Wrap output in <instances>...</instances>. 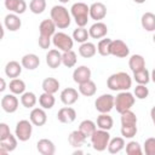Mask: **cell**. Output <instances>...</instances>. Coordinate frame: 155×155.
I'll list each match as a JSON object with an SVG mask.
<instances>
[{
  "label": "cell",
  "mask_w": 155,
  "mask_h": 155,
  "mask_svg": "<svg viewBox=\"0 0 155 155\" xmlns=\"http://www.w3.org/2000/svg\"><path fill=\"white\" fill-rule=\"evenodd\" d=\"M107 86L111 91H128L132 86V79L125 71L114 73L108 78Z\"/></svg>",
  "instance_id": "cell-1"
},
{
  "label": "cell",
  "mask_w": 155,
  "mask_h": 155,
  "mask_svg": "<svg viewBox=\"0 0 155 155\" xmlns=\"http://www.w3.org/2000/svg\"><path fill=\"white\" fill-rule=\"evenodd\" d=\"M51 19L54 22L58 29H65L70 25L71 18L68 10L62 5H56L51 8Z\"/></svg>",
  "instance_id": "cell-2"
},
{
  "label": "cell",
  "mask_w": 155,
  "mask_h": 155,
  "mask_svg": "<svg viewBox=\"0 0 155 155\" xmlns=\"http://www.w3.org/2000/svg\"><path fill=\"white\" fill-rule=\"evenodd\" d=\"M70 15L73 16L78 27H85L90 17V6L85 2H75L70 7Z\"/></svg>",
  "instance_id": "cell-3"
},
{
  "label": "cell",
  "mask_w": 155,
  "mask_h": 155,
  "mask_svg": "<svg viewBox=\"0 0 155 155\" xmlns=\"http://www.w3.org/2000/svg\"><path fill=\"white\" fill-rule=\"evenodd\" d=\"M136 102V98H134V94H132L131 92L128 91H120V93L115 97V104H114V108L116 109L117 113H124L128 109H131L133 107Z\"/></svg>",
  "instance_id": "cell-4"
},
{
  "label": "cell",
  "mask_w": 155,
  "mask_h": 155,
  "mask_svg": "<svg viewBox=\"0 0 155 155\" xmlns=\"http://www.w3.org/2000/svg\"><path fill=\"white\" fill-rule=\"evenodd\" d=\"M91 144L94 150L97 151H104L108 148V144L110 142V134L107 130H96L94 133L90 137Z\"/></svg>",
  "instance_id": "cell-5"
},
{
  "label": "cell",
  "mask_w": 155,
  "mask_h": 155,
  "mask_svg": "<svg viewBox=\"0 0 155 155\" xmlns=\"http://www.w3.org/2000/svg\"><path fill=\"white\" fill-rule=\"evenodd\" d=\"M52 42L56 48L65 52V51H70L73 48L74 39L63 31H58L52 36Z\"/></svg>",
  "instance_id": "cell-6"
},
{
  "label": "cell",
  "mask_w": 155,
  "mask_h": 155,
  "mask_svg": "<svg viewBox=\"0 0 155 155\" xmlns=\"http://www.w3.org/2000/svg\"><path fill=\"white\" fill-rule=\"evenodd\" d=\"M33 132V124L29 120H19L16 124L15 134L21 142H27L31 137Z\"/></svg>",
  "instance_id": "cell-7"
},
{
  "label": "cell",
  "mask_w": 155,
  "mask_h": 155,
  "mask_svg": "<svg viewBox=\"0 0 155 155\" xmlns=\"http://www.w3.org/2000/svg\"><path fill=\"white\" fill-rule=\"evenodd\" d=\"M114 104H115V97L109 93H104L97 97L94 102V108L98 113H109L114 108Z\"/></svg>",
  "instance_id": "cell-8"
},
{
  "label": "cell",
  "mask_w": 155,
  "mask_h": 155,
  "mask_svg": "<svg viewBox=\"0 0 155 155\" xmlns=\"http://www.w3.org/2000/svg\"><path fill=\"white\" fill-rule=\"evenodd\" d=\"M110 54L119 57V58H125L130 54V48L126 45V42H124L120 39L116 40H111V46H110Z\"/></svg>",
  "instance_id": "cell-9"
},
{
  "label": "cell",
  "mask_w": 155,
  "mask_h": 155,
  "mask_svg": "<svg viewBox=\"0 0 155 155\" xmlns=\"http://www.w3.org/2000/svg\"><path fill=\"white\" fill-rule=\"evenodd\" d=\"M18 98L16 97V94L13 93H8V94H5L2 98H1V108L4 111L8 113V114H12L15 113L17 109H18Z\"/></svg>",
  "instance_id": "cell-10"
},
{
  "label": "cell",
  "mask_w": 155,
  "mask_h": 155,
  "mask_svg": "<svg viewBox=\"0 0 155 155\" xmlns=\"http://www.w3.org/2000/svg\"><path fill=\"white\" fill-rule=\"evenodd\" d=\"M57 119L62 124H71L76 119V111L71 107L61 108L57 113Z\"/></svg>",
  "instance_id": "cell-11"
},
{
  "label": "cell",
  "mask_w": 155,
  "mask_h": 155,
  "mask_svg": "<svg viewBox=\"0 0 155 155\" xmlns=\"http://www.w3.org/2000/svg\"><path fill=\"white\" fill-rule=\"evenodd\" d=\"M73 80L76 84H82L91 80V69L86 65H80L73 71Z\"/></svg>",
  "instance_id": "cell-12"
},
{
  "label": "cell",
  "mask_w": 155,
  "mask_h": 155,
  "mask_svg": "<svg viewBox=\"0 0 155 155\" xmlns=\"http://www.w3.org/2000/svg\"><path fill=\"white\" fill-rule=\"evenodd\" d=\"M29 119L34 126H44L47 121V115L44 108H34L30 111Z\"/></svg>",
  "instance_id": "cell-13"
},
{
  "label": "cell",
  "mask_w": 155,
  "mask_h": 155,
  "mask_svg": "<svg viewBox=\"0 0 155 155\" xmlns=\"http://www.w3.org/2000/svg\"><path fill=\"white\" fill-rule=\"evenodd\" d=\"M107 16V6L103 2H93L90 6V17L97 22Z\"/></svg>",
  "instance_id": "cell-14"
},
{
  "label": "cell",
  "mask_w": 155,
  "mask_h": 155,
  "mask_svg": "<svg viewBox=\"0 0 155 155\" xmlns=\"http://www.w3.org/2000/svg\"><path fill=\"white\" fill-rule=\"evenodd\" d=\"M79 93H80V92H78L75 88H73V87H67V88H64V90L61 92V101H62V103L65 104V105H71V104H74V103L78 102V99H79Z\"/></svg>",
  "instance_id": "cell-15"
},
{
  "label": "cell",
  "mask_w": 155,
  "mask_h": 155,
  "mask_svg": "<svg viewBox=\"0 0 155 155\" xmlns=\"http://www.w3.org/2000/svg\"><path fill=\"white\" fill-rule=\"evenodd\" d=\"M88 33H90V36L92 39H102V38H104L108 34V27H107L105 23L99 21V22L93 23L90 27Z\"/></svg>",
  "instance_id": "cell-16"
},
{
  "label": "cell",
  "mask_w": 155,
  "mask_h": 155,
  "mask_svg": "<svg viewBox=\"0 0 155 155\" xmlns=\"http://www.w3.org/2000/svg\"><path fill=\"white\" fill-rule=\"evenodd\" d=\"M17 137L16 134H10L7 138L0 140V154L5 155L7 153H11L16 148H17Z\"/></svg>",
  "instance_id": "cell-17"
},
{
  "label": "cell",
  "mask_w": 155,
  "mask_h": 155,
  "mask_svg": "<svg viewBox=\"0 0 155 155\" xmlns=\"http://www.w3.org/2000/svg\"><path fill=\"white\" fill-rule=\"evenodd\" d=\"M5 7L10 12L22 15L27 10V2L24 0H5Z\"/></svg>",
  "instance_id": "cell-18"
},
{
  "label": "cell",
  "mask_w": 155,
  "mask_h": 155,
  "mask_svg": "<svg viewBox=\"0 0 155 155\" xmlns=\"http://www.w3.org/2000/svg\"><path fill=\"white\" fill-rule=\"evenodd\" d=\"M56 24L50 18V19H44L40 25H39V31L41 36H46V38H52L56 34Z\"/></svg>",
  "instance_id": "cell-19"
},
{
  "label": "cell",
  "mask_w": 155,
  "mask_h": 155,
  "mask_svg": "<svg viewBox=\"0 0 155 155\" xmlns=\"http://www.w3.org/2000/svg\"><path fill=\"white\" fill-rule=\"evenodd\" d=\"M4 24L6 27L7 30L10 31H17L21 25H22V21L19 19L18 15L17 13H8L5 16V19H4Z\"/></svg>",
  "instance_id": "cell-20"
},
{
  "label": "cell",
  "mask_w": 155,
  "mask_h": 155,
  "mask_svg": "<svg viewBox=\"0 0 155 155\" xmlns=\"http://www.w3.org/2000/svg\"><path fill=\"white\" fill-rule=\"evenodd\" d=\"M46 64L52 69L58 68L62 64V53L56 48L50 50L46 54Z\"/></svg>",
  "instance_id": "cell-21"
},
{
  "label": "cell",
  "mask_w": 155,
  "mask_h": 155,
  "mask_svg": "<svg viewBox=\"0 0 155 155\" xmlns=\"http://www.w3.org/2000/svg\"><path fill=\"white\" fill-rule=\"evenodd\" d=\"M21 64L28 70H34L40 65V58L35 53H27L22 57Z\"/></svg>",
  "instance_id": "cell-22"
},
{
  "label": "cell",
  "mask_w": 155,
  "mask_h": 155,
  "mask_svg": "<svg viewBox=\"0 0 155 155\" xmlns=\"http://www.w3.org/2000/svg\"><path fill=\"white\" fill-rule=\"evenodd\" d=\"M36 149L42 155H53L54 151H56V147H54L53 142L47 139V138L40 139L36 144Z\"/></svg>",
  "instance_id": "cell-23"
},
{
  "label": "cell",
  "mask_w": 155,
  "mask_h": 155,
  "mask_svg": "<svg viewBox=\"0 0 155 155\" xmlns=\"http://www.w3.org/2000/svg\"><path fill=\"white\" fill-rule=\"evenodd\" d=\"M86 139H87V137L80 130H75L68 136V142L74 148H81L86 143Z\"/></svg>",
  "instance_id": "cell-24"
},
{
  "label": "cell",
  "mask_w": 155,
  "mask_h": 155,
  "mask_svg": "<svg viewBox=\"0 0 155 155\" xmlns=\"http://www.w3.org/2000/svg\"><path fill=\"white\" fill-rule=\"evenodd\" d=\"M22 68H23V65L19 64L17 61H10L5 65V74H6V76L12 78V79L18 78L22 73Z\"/></svg>",
  "instance_id": "cell-25"
},
{
  "label": "cell",
  "mask_w": 155,
  "mask_h": 155,
  "mask_svg": "<svg viewBox=\"0 0 155 155\" xmlns=\"http://www.w3.org/2000/svg\"><path fill=\"white\" fill-rule=\"evenodd\" d=\"M114 125V120L113 117L108 114V113H101L97 117V127L101 130H111Z\"/></svg>",
  "instance_id": "cell-26"
},
{
  "label": "cell",
  "mask_w": 155,
  "mask_h": 155,
  "mask_svg": "<svg viewBox=\"0 0 155 155\" xmlns=\"http://www.w3.org/2000/svg\"><path fill=\"white\" fill-rule=\"evenodd\" d=\"M128 67H130V69L133 73L144 69L145 68V59H144V57L142 54H132L130 57V61H128Z\"/></svg>",
  "instance_id": "cell-27"
},
{
  "label": "cell",
  "mask_w": 155,
  "mask_h": 155,
  "mask_svg": "<svg viewBox=\"0 0 155 155\" xmlns=\"http://www.w3.org/2000/svg\"><path fill=\"white\" fill-rule=\"evenodd\" d=\"M96 52H97L96 45L92 44V42H88V41L82 42L80 45V47H79V53L84 58H91V57H93L96 54Z\"/></svg>",
  "instance_id": "cell-28"
},
{
  "label": "cell",
  "mask_w": 155,
  "mask_h": 155,
  "mask_svg": "<svg viewBox=\"0 0 155 155\" xmlns=\"http://www.w3.org/2000/svg\"><path fill=\"white\" fill-rule=\"evenodd\" d=\"M41 87H42L44 92L54 94L59 90V81L54 78H46V79H44Z\"/></svg>",
  "instance_id": "cell-29"
},
{
  "label": "cell",
  "mask_w": 155,
  "mask_h": 155,
  "mask_svg": "<svg viewBox=\"0 0 155 155\" xmlns=\"http://www.w3.org/2000/svg\"><path fill=\"white\" fill-rule=\"evenodd\" d=\"M140 24L143 29L147 31H154L155 30V15L151 12H145L140 18Z\"/></svg>",
  "instance_id": "cell-30"
},
{
  "label": "cell",
  "mask_w": 155,
  "mask_h": 155,
  "mask_svg": "<svg viewBox=\"0 0 155 155\" xmlns=\"http://www.w3.org/2000/svg\"><path fill=\"white\" fill-rule=\"evenodd\" d=\"M125 148V139L124 137H115L110 139L108 144V151L110 154H117Z\"/></svg>",
  "instance_id": "cell-31"
},
{
  "label": "cell",
  "mask_w": 155,
  "mask_h": 155,
  "mask_svg": "<svg viewBox=\"0 0 155 155\" xmlns=\"http://www.w3.org/2000/svg\"><path fill=\"white\" fill-rule=\"evenodd\" d=\"M8 88L13 94H23L25 92V82L18 78H15L10 81Z\"/></svg>",
  "instance_id": "cell-32"
},
{
  "label": "cell",
  "mask_w": 155,
  "mask_h": 155,
  "mask_svg": "<svg viewBox=\"0 0 155 155\" xmlns=\"http://www.w3.org/2000/svg\"><path fill=\"white\" fill-rule=\"evenodd\" d=\"M96 91H97V87H96V84L92 80H88L86 82L79 84V92L82 96L91 97V96H93L96 93Z\"/></svg>",
  "instance_id": "cell-33"
},
{
  "label": "cell",
  "mask_w": 155,
  "mask_h": 155,
  "mask_svg": "<svg viewBox=\"0 0 155 155\" xmlns=\"http://www.w3.org/2000/svg\"><path fill=\"white\" fill-rule=\"evenodd\" d=\"M79 130L86 136V137H91L94 131L97 130V124L93 122L92 120H84L80 122L79 125Z\"/></svg>",
  "instance_id": "cell-34"
},
{
  "label": "cell",
  "mask_w": 155,
  "mask_h": 155,
  "mask_svg": "<svg viewBox=\"0 0 155 155\" xmlns=\"http://www.w3.org/2000/svg\"><path fill=\"white\" fill-rule=\"evenodd\" d=\"M54 103H56V99H54V97H53L52 93L44 92L39 97V104L44 109H51V108H53Z\"/></svg>",
  "instance_id": "cell-35"
},
{
  "label": "cell",
  "mask_w": 155,
  "mask_h": 155,
  "mask_svg": "<svg viewBox=\"0 0 155 155\" xmlns=\"http://www.w3.org/2000/svg\"><path fill=\"white\" fill-rule=\"evenodd\" d=\"M76 53L70 50V51H65L62 53V64L67 68H73L75 64H76Z\"/></svg>",
  "instance_id": "cell-36"
},
{
  "label": "cell",
  "mask_w": 155,
  "mask_h": 155,
  "mask_svg": "<svg viewBox=\"0 0 155 155\" xmlns=\"http://www.w3.org/2000/svg\"><path fill=\"white\" fill-rule=\"evenodd\" d=\"M88 38H90V33H88V30L85 27H78L73 31V39L76 42H80V44L86 42Z\"/></svg>",
  "instance_id": "cell-37"
},
{
  "label": "cell",
  "mask_w": 155,
  "mask_h": 155,
  "mask_svg": "<svg viewBox=\"0 0 155 155\" xmlns=\"http://www.w3.org/2000/svg\"><path fill=\"white\" fill-rule=\"evenodd\" d=\"M38 99L34 92H24L23 94H21V103L24 108H33L36 104Z\"/></svg>",
  "instance_id": "cell-38"
},
{
  "label": "cell",
  "mask_w": 155,
  "mask_h": 155,
  "mask_svg": "<svg viewBox=\"0 0 155 155\" xmlns=\"http://www.w3.org/2000/svg\"><path fill=\"white\" fill-rule=\"evenodd\" d=\"M137 116L136 114L128 109L124 113H121V126H128V125H137Z\"/></svg>",
  "instance_id": "cell-39"
},
{
  "label": "cell",
  "mask_w": 155,
  "mask_h": 155,
  "mask_svg": "<svg viewBox=\"0 0 155 155\" xmlns=\"http://www.w3.org/2000/svg\"><path fill=\"white\" fill-rule=\"evenodd\" d=\"M110 46H111V39H102L97 45V51L101 56L107 57L110 54Z\"/></svg>",
  "instance_id": "cell-40"
},
{
  "label": "cell",
  "mask_w": 155,
  "mask_h": 155,
  "mask_svg": "<svg viewBox=\"0 0 155 155\" xmlns=\"http://www.w3.org/2000/svg\"><path fill=\"white\" fill-rule=\"evenodd\" d=\"M133 79L136 80L137 84L147 85V84L150 81V74H149L148 69L144 68V69H142V70L134 71V73H133Z\"/></svg>",
  "instance_id": "cell-41"
},
{
  "label": "cell",
  "mask_w": 155,
  "mask_h": 155,
  "mask_svg": "<svg viewBox=\"0 0 155 155\" xmlns=\"http://www.w3.org/2000/svg\"><path fill=\"white\" fill-rule=\"evenodd\" d=\"M29 8L34 15H40L46 8V0H30Z\"/></svg>",
  "instance_id": "cell-42"
},
{
  "label": "cell",
  "mask_w": 155,
  "mask_h": 155,
  "mask_svg": "<svg viewBox=\"0 0 155 155\" xmlns=\"http://www.w3.org/2000/svg\"><path fill=\"white\" fill-rule=\"evenodd\" d=\"M126 154L127 155H142L143 154V150H142V147L138 142L136 140H131L126 144Z\"/></svg>",
  "instance_id": "cell-43"
},
{
  "label": "cell",
  "mask_w": 155,
  "mask_h": 155,
  "mask_svg": "<svg viewBox=\"0 0 155 155\" xmlns=\"http://www.w3.org/2000/svg\"><path fill=\"white\" fill-rule=\"evenodd\" d=\"M137 133V125L121 126V134L124 138H133Z\"/></svg>",
  "instance_id": "cell-44"
},
{
  "label": "cell",
  "mask_w": 155,
  "mask_h": 155,
  "mask_svg": "<svg viewBox=\"0 0 155 155\" xmlns=\"http://www.w3.org/2000/svg\"><path fill=\"white\" fill-rule=\"evenodd\" d=\"M133 94H134L136 98H138V99H145V98L149 96V90H148V87H145V85L138 84V85L134 87V93H133Z\"/></svg>",
  "instance_id": "cell-45"
},
{
  "label": "cell",
  "mask_w": 155,
  "mask_h": 155,
  "mask_svg": "<svg viewBox=\"0 0 155 155\" xmlns=\"http://www.w3.org/2000/svg\"><path fill=\"white\" fill-rule=\"evenodd\" d=\"M144 153L147 155H155V138L150 137L144 142Z\"/></svg>",
  "instance_id": "cell-46"
},
{
  "label": "cell",
  "mask_w": 155,
  "mask_h": 155,
  "mask_svg": "<svg viewBox=\"0 0 155 155\" xmlns=\"http://www.w3.org/2000/svg\"><path fill=\"white\" fill-rule=\"evenodd\" d=\"M10 134H11V132H10V127L7 126V124L1 122L0 124V140L7 138Z\"/></svg>",
  "instance_id": "cell-47"
},
{
  "label": "cell",
  "mask_w": 155,
  "mask_h": 155,
  "mask_svg": "<svg viewBox=\"0 0 155 155\" xmlns=\"http://www.w3.org/2000/svg\"><path fill=\"white\" fill-rule=\"evenodd\" d=\"M51 39L52 38H46V36H39V40H38V42H39V46L41 47V48H44V50H47L48 47H50V45H51Z\"/></svg>",
  "instance_id": "cell-48"
},
{
  "label": "cell",
  "mask_w": 155,
  "mask_h": 155,
  "mask_svg": "<svg viewBox=\"0 0 155 155\" xmlns=\"http://www.w3.org/2000/svg\"><path fill=\"white\" fill-rule=\"evenodd\" d=\"M150 116H151V121H153V124H154V126H155V107L151 108V110H150Z\"/></svg>",
  "instance_id": "cell-49"
},
{
  "label": "cell",
  "mask_w": 155,
  "mask_h": 155,
  "mask_svg": "<svg viewBox=\"0 0 155 155\" xmlns=\"http://www.w3.org/2000/svg\"><path fill=\"white\" fill-rule=\"evenodd\" d=\"M0 81H1V87H0V92H4L5 91V88H6V82H5V80L1 78L0 79Z\"/></svg>",
  "instance_id": "cell-50"
},
{
  "label": "cell",
  "mask_w": 155,
  "mask_h": 155,
  "mask_svg": "<svg viewBox=\"0 0 155 155\" xmlns=\"http://www.w3.org/2000/svg\"><path fill=\"white\" fill-rule=\"evenodd\" d=\"M150 78H151V80L155 82V68H154V70L151 71V75H150Z\"/></svg>",
  "instance_id": "cell-51"
},
{
  "label": "cell",
  "mask_w": 155,
  "mask_h": 155,
  "mask_svg": "<svg viewBox=\"0 0 155 155\" xmlns=\"http://www.w3.org/2000/svg\"><path fill=\"white\" fill-rule=\"evenodd\" d=\"M133 1H134L136 4H144L147 0H133Z\"/></svg>",
  "instance_id": "cell-52"
},
{
  "label": "cell",
  "mask_w": 155,
  "mask_h": 155,
  "mask_svg": "<svg viewBox=\"0 0 155 155\" xmlns=\"http://www.w3.org/2000/svg\"><path fill=\"white\" fill-rule=\"evenodd\" d=\"M59 2H62V4H67L68 1H70V0H58Z\"/></svg>",
  "instance_id": "cell-53"
},
{
  "label": "cell",
  "mask_w": 155,
  "mask_h": 155,
  "mask_svg": "<svg viewBox=\"0 0 155 155\" xmlns=\"http://www.w3.org/2000/svg\"><path fill=\"white\" fill-rule=\"evenodd\" d=\"M74 154H82V151H81V150H75Z\"/></svg>",
  "instance_id": "cell-54"
},
{
  "label": "cell",
  "mask_w": 155,
  "mask_h": 155,
  "mask_svg": "<svg viewBox=\"0 0 155 155\" xmlns=\"http://www.w3.org/2000/svg\"><path fill=\"white\" fill-rule=\"evenodd\" d=\"M153 41L155 42V34H154V36H153Z\"/></svg>",
  "instance_id": "cell-55"
}]
</instances>
